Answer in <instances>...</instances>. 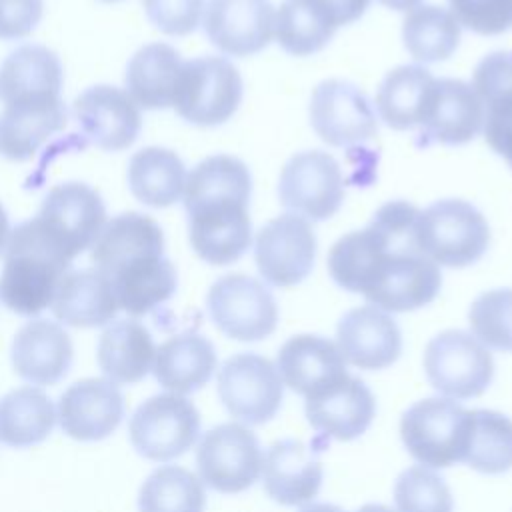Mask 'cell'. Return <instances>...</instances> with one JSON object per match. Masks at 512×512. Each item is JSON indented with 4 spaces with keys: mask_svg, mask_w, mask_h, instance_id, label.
I'll return each instance as SVG.
<instances>
[{
    "mask_svg": "<svg viewBox=\"0 0 512 512\" xmlns=\"http://www.w3.org/2000/svg\"><path fill=\"white\" fill-rule=\"evenodd\" d=\"M250 196V170L236 156L214 154L192 168L182 202L188 238L200 260L228 266L246 254L252 244Z\"/></svg>",
    "mask_w": 512,
    "mask_h": 512,
    "instance_id": "6da1fadb",
    "label": "cell"
},
{
    "mask_svg": "<svg viewBox=\"0 0 512 512\" xmlns=\"http://www.w3.org/2000/svg\"><path fill=\"white\" fill-rule=\"evenodd\" d=\"M90 260L110 280L118 308L134 318L154 312L176 292L162 228L146 214L122 212L108 220L90 246Z\"/></svg>",
    "mask_w": 512,
    "mask_h": 512,
    "instance_id": "7a4b0ae2",
    "label": "cell"
},
{
    "mask_svg": "<svg viewBox=\"0 0 512 512\" xmlns=\"http://www.w3.org/2000/svg\"><path fill=\"white\" fill-rule=\"evenodd\" d=\"M418 208L406 200L382 204L374 216L388 228L390 240L362 296L384 312H412L430 304L442 286L440 266L414 242Z\"/></svg>",
    "mask_w": 512,
    "mask_h": 512,
    "instance_id": "3957f363",
    "label": "cell"
},
{
    "mask_svg": "<svg viewBox=\"0 0 512 512\" xmlns=\"http://www.w3.org/2000/svg\"><path fill=\"white\" fill-rule=\"evenodd\" d=\"M70 262L56 254L32 228L20 222L4 248L0 272V300L20 316H38L54 298L56 286L68 272Z\"/></svg>",
    "mask_w": 512,
    "mask_h": 512,
    "instance_id": "277c9868",
    "label": "cell"
},
{
    "mask_svg": "<svg viewBox=\"0 0 512 512\" xmlns=\"http://www.w3.org/2000/svg\"><path fill=\"white\" fill-rule=\"evenodd\" d=\"M414 242L436 266L466 268L488 250L490 226L470 202L444 198L418 212Z\"/></svg>",
    "mask_w": 512,
    "mask_h": 512,
    "instance_id": "5b68a950",
    "label": "cell"
},
{
    "mask_svg": "<svg viewBox=\"0 0 512 512\" xmlns=\"http://www.w3.org/2000/svg\"><path fill=\"white\" fill-rule=\"evenodd\" d=\"M30 222L44 242L72 264L98 238L106 224V208L92 186L62 182L48 190Z\"/></svg>",
    "mask_w": 512,
    "mask_h": 512,
    "instance_id": "8992f818",
    "label": "cell"
},
{
    "mask_svg": "<svg viewBox=\"0 0 512 512\" xmlns=\"http://www.w3.org/2000/svg\"><path fill=\"white\" fill-rule=\"evenodd\" d=\"M240 72L222 56L186 60L180 68L172 108L194 126H220L242 102Z\"/></svg>",
    "mask_w": 512,
    "mask_h": 512,
    "instance_id": "52a82bcc",
    "label": "cell"
},
{
    "mask_svg": "<svg viewBox=\"0 0 512 512\" xmlns=\"http://www.w3.org/2000/svg\"><path fill=\"white\" fill-rule=\"evenodd\" d=\"M468 428L470 410L448 398L418 400L400 418V436L408 454L430 468L462 462Z\"/></svg>",
    "mask_w": 512,
    "mask_h": 512,
    "instance_id": "ba28073f",
    "label": "cell"
},
{
    "mask_svg": "<svg viewBox=\"0 0 512 512\" xmlns=\"http://www.w3.org/2000/svg\"><path fill=\"white\" fill-rule=\"evenodd\" d=\"M424 372L430 386L454 400L476 398L494 380L490 350L466 330H444L424 350Z\"/></svg>",
    "mask_w": 512,
    "mask_h": 512,
    "instance_id": "9c48e42d",
    "label": "cell"
},
{
    "mask_svg": "<svg viewBox=\"0 0 512 512\" xmlns=\"http://www.w3.org/2000/svg\"><path fill=\"white\" fill-rule=\"evenodd\" d=\"M200 434V414L180 394H156L144 400L128 422L134 450L154 462H170L188 452Z\"/></svg>",
    "mask_w": 512,
    "mask_h": 512,
    "instance_id": "30bf717a",
    "label": "cell"
},
{
    "mask_svg": "<svg viewBox=\"0 0 512 512\" xmlns=\"http://www.w3.org/2000/svg\"><path fill=\"white\" fill-rule=\"evenodd\" d=\"M206 308L214 326L238 342L264 340L278 324V304L272 292L248 274L218 278L208 290Z\"/></svg>",
    "mask_w": 512,
    "mask_h": 512,
    "instance_id": "8fae6325",
    "label": "cell"
},
{
    "mask_svg": "<svg viewBox=\"0 0 512 512\" xmlns=\"http://www.w3.org/2000/svg\"><path fill=\"white\" fill-rule=\"evenodd\" d=\"M196 468L208 488L222 494L244 492L258 480L262 468L260 442L242 424H218L200 438Z\"/></svg>",
    "mask_w": 512,
    "mask_h": 512,
    "instance_id": "7c38bea8",
    "label": "cell"
},
{
    "mask_svg": "<svg viewBox=\"0 0 512 512\" xmlns=\"http://www.w3.org/2000/svg\"><path fill=\"white\" fill-rule=\"evenodd\" d=\"M278 198L284 208L304 220L332 218L344 200V176L336 158L322 150L294 154L282 168Z\"/></svg>",
    "mask_w": 512,
    "mask_h": 512,
    "instance_id": "4fadbf2b",
    "label": "cell"
},
{
    "mask_svg": "<svg viewBox=\"0 0 512 512\" xmlns=\"http://www.w3.org/2000/svg\"><path fill=\"white\" fill-rule=\"evenodd\" d=\"M218 396L230 416L258 426L278 414L284 398V382L268 358L254 352H240L220 366Z\"/></svg>",
    "mask_w": 512,
    "mask_h": 512,
    "instance_id": "5bb4252c",
    "label": "cell"
},
{
    "mask_svg": "<svg viewBox=\"0 0 512 512\" xmlns=\"http://www.w3.org/2000/svg\"><path fill=\"white\" fill-rule=\"evenodd\" d=\"M254 260L264 282L276 288L296 286L314 268L316 234L302 216L280 214L258 230Z\"/></svg>",
    "mask_w": 512,
    "mask_h": 512,
    "instance_id": "9a60e30c",
    "label": "cell"
},
{
    "mask_svg": "<svg viewBox=\"0 0 512 512\" xmlns=\"http://www.w3.org/2000/svg\"><path fill=\"white\" fill-rule=\"evenodd\" d=\"M308 114L320 140L334 148L364 144L378 132L376 112L366 94L340 78L322 80L314 88Z\"/></svg>",
    "mask_w": 512,
    "mask_h": 512,
    "instance_id": "2e32d148",
    "label": "cell"
},
{
    "mask_svg": "<svg viewBox=\"0 0 512 512\" xmlns=\"http://www.w3.org/2000/svg\"><path fill=\"white\" fill-rule=\"evenodd\" d=\"M328 440L314 436L310 446L284 438L268 446L262 456V484L266 494L282 506H302L316 498L322 486V464L318 454Z\"/></svg>",
    "mask_w": 512,
    "mask_h": 512,
    "instance_id": "e0dca14e",
    "label": "cell"
},
{
    "mask_svg": "<svg viewBox=\"0 0 512 512\" xmlns=\"http://www.w3.org/2000/svg\"><path fill=\"white\" fill-rule=\"evenodd\" d=\"M2 104L0 154L8 160H30L52 134L66 126L60 92H26Z\"/></svg>",
    "mask_w": 512,
    "mask_h": 512,
    "instance_id": "ac0fdd59",
    "label": "cell"
},
{
    "mask_svg": "<svg viewBox=\"0 0 512 512\" xmlns=\"http://www.w3.org/2000/svg\"><path fill=\"white\" fill-rule=\"evenodd\" d=\"M482 124L484 106L472 84L458 78H434L418 124L426 144H466L482 130Z\"/></svg>",
    "mask_w": 512,
    "mask_h": 512,
    "instance_id": "d6986e66",
    "label": "cell"
},
{
    "mask_svg": "<svg viewBox=\"0 0 512 512\" xmlns=\"http://www.w3.org/2000/svg\"><path fill=\"white\" fill-rule=\"evenodd\" d=\"M72 114L84 136L106 152L132 146L142 128L136 102L122 88L98 84L84 90L72 104Z\"/></svg>",
    "mask_w": 512,
    "mask_h": 512,
    "instance_id": "ffe728a7",
    "label": "cell"
},
{
    "mask_svg": "<svg viewBox=\"0 0 512 512\" xmlns=\"http://www.w3.org/2000/svg\"><path fill=\"white\" fill-rule=\"evenodd\" d=\"M202 16L208 40L228 56L258 54L274 36L276 12L270 0H210Z\"/></svg>",
    "mask_w": 512,
    "mask_h": 512,
    "instance_id": "44dd1931",
    "label": "cell"
},
{
    "mask_svg": "<svg viewBox=\"0 0 512 512\" xmlns=\"http://www.w3.org/2000/svg\"><path fill=\"white\" fill-rule=\"evenodd\" d=\"M304 412L318 436L348 442L368 430L376 414V400L364 380L346 374L306 396Z\"/></svg>",
    "mask_w": 512,
    "mask_h": 512,
    "instance_id": "7402d4cb",
    "label": "cell"
},
{
    "mask_svg": "<svg viewBox=\"0 0 512 512\" xmlns=\"http://www.w3.org/2000/svg\"><path fill=\"white\" fill-rule=\"evenodd\" d=\"M56 418L66 436L94 442L110 436L124 418V398L106 378H84L70 384L60 400Z\"/></svg>",
    "mask_w": 512,
    "mask_h": 512,
    "instance_id": "603a6c76",
    "label": "cell"
},
{
    "mask_svg": "<svg viewBox=\"0 0 512 512\" xmlns=\"http://www.w3.org/2000/svg\"><path fill=\"white\" fill-rule=\"evenodd\" d=\"M336 340L344 360L360 370L388 368L402 352L396 320L372 304L348 310L336 326Z\"/></svg>",
    "mask_w": 512,
    "mask_h": 512,
    "instance_id": "cb8c5ba5",
    "label": "cell"
},
{
    "mask_svg": "<svg viewBox=\"0 0 512 512\" xmlns=\"http://www.w3.org/2000/svg\"><path fill=\"white\" fill-rule=\"evenodd\" d=\"M10 358L14 372L22 380L52 386L68 374L74 348L68 332L58 322L36 318L16 332Z\"/></svg>",
    "mask_w": 512,
    "mask_h": 512,
    "instance_id": "d4e9b609",
    "label": "cell"
},
{
    "mask_svg": "<svg viewBox=\"0 0 512 512\" xmlns=\"http://www.w3.org/2000/svg\"><path fill=\"white\" fill-rule=\"evenodd\" d=\"M276 370L282 382L304 398L348 374L338 344L318 334L288 338L278 350Z\"/></svg>",
    "mask_w": 512,
    "mask_h": 512,
    "instance_id": "484cf974",
    "label": "cell"
},
{
    "mask_svg": "<svg viewBox=\"0 0 512 512\" xmlns=\"http://www.w3.org/2000/svg\"><path fill=\"white\" fill-rule=\"evenodd\" d=\"M472 88L484 106V140L512 168V52L484 56L472 72Z\"/></svg>",
    "mask_w": 512,
    "mask_h": 512,
    "instance_id": "4316f807",
    "label": "cell"
},
{
    "mask_svg": "<svg viewBox=\"0 0 512 512\" xmlns=\"http://www.w3.org/2000/svg\"><path fill=\"white\" fill-rule=\"evenodd\" d=\"M56 320L74 328H96L116 318L118 302L110 280L96 268L68 270L52 298Z\"/></svg>",
    "mask_w": 512,
    "mask_h": 512,
    "instance_id": "83f0119b",
    "label": "cell"
},
{
    "mask_svg": "<svg viewBox=\"0 0 512 512\" xmlns=\"http://www.w3.org/2000/svg\"><path fill=\"white\" fill-rule=\"evenodd\" d=\"M218 364L214 344L198 332H182L156 348L152 372L172 394H192L212 378Z\"/></svg>",
    "mask_w": 512,
    "mask_h": 512,
    "instance_id": "f1b7e54d",
    "label": "cell"
},
{
    "mask_svg": "<svg viewBox=\"0 0 512 512\" xmlns=\"http://www.w3.org/2000/svg\"><path fill=\"white\" fill-rule=\"evenodd\" d=\"M156 346L152 334L134 318L110 322L98 340V366L114 384L140 382L154 364Z\"/></svg>",
    "mask_w": 512,
    "mask_h": 512,
    "instance_id": "f546056e",
    "label": "cell"
},
{
    "mask_svg": "<svg viewBox=\"0 0 512 512\" xmlns=\"http://www.w3.org/2000/svg\"><path fill=\"white\" fill-rule=\"evenodd\" d=\"M184 60L180 52L166 42L142 46L126 66V92L144 110H164L172 106L176 82Z\"/></svg>",
    "mask_w": 512,
    "mask_h": 512,
    "instance_id": "4dcf8cb0",
    "label": "cell"
},
{
    "mask_svg": "<svg viewBox=\"0 0 512 512\" xmlns=\"http://www.w3.org/2000/svg\"><path fill=\"white\" fill-rule=\"evenodd\" d=\"M328 0H284L274 16V38L292 56L320 52L340 28Z\"/></svg>",
    "mask_w": 512,
    "mask_h": 512,
    "instance_id": "1f68e13d",
    "label": "cell"
},
{
    "mask_svg": "<svg viewBox=\"0 0 512 512\" xmlns=\"http://www.w3.org/2000/svg\"><path fill=\"white\" fill-rule=\"evenodd\" d=\"M128 186L134 198L152 208H166L180 200L186 184L182 158L162 146H146L128 162Z\"/></svg>",
    "mask_w": 512,
    "mask_h": 512,
    "instance_id": "d6a6232c",
    "label": "cell"
},
{
    "mask_svg": "<svg viewBox=\"0 0 512 512\" xmlns=\"http://www.w3.org/2000/svg\"><path fill=\"white\" fill-rule=\"evenodd\" d=\"M56 422L52 400L34 386H22L0 398V442L28 448L44 442Z\"/></svg>",
    "mask_w": 512,
    "mask_h": 512,
    "instance_id": "836d02e7",
    "label": "cell"
},
{
    "mask_svg": "<svg viewBox=\"0 0 512 512\" xmlns=\"http://www.w3.org/2000/svg\"><path fill=\"white\" fill-rule=\"evenodd\" d=\"M432 82L434 76L418 64H404L390 70L376 92L380 120L392 130L416 128Z\"/></svg>",
    "mask_w": 512,
    "mask_h": 512,
    "instance_id": "e575fe53",
    "label": "cell"
},
{
    "mask_svg": "<svg viewBox=\"0 0 512 512\" xmlns=\"http://www.w3.org/2000/svg\"><path fill=\"white\" fill-rule=\"evenodd\" d=\"M460 28L450 10L436 4H418L402 22L404 48L416 62H442L456 52Z\"/></svg>",
    "mask_w": 512,
    "mask_h": 512,
    "instance_id": "d590c367",
    "label": "cell"
},
{
    "mask_svg": "<svg viewBox=\"0 0 512 512\" xmlns=\"http://www.w3.org/2000/svg\"><path fill=\"white\" fill-rule=\"evenodd\" d=\"M480 474H504L512 468V418L496 410H470L464 458Z\"/></svg>",
    "mask_w": 512,
    "mask_h": 512,
    "instance_id": "8d00e7d4",
    "label": "cell"
},
{
    "mask_svg": "<svg viewBox=\"0 0 512 512\" xmlns=\"http://www.w3.org/2000/svg\"><path fill=\"white\" fill-rule=\"evenodd\" d=\"M206 492L202 480L182 466H160L140 486V512H204Z\"/></svg>",
    "mask_w": 512,
    "mask_h": 512,
    "instance_id": "74e56055",
    "label": "cell"
},
{
    "mask_svg": "<svg viewBox=\"0 0 512 512\" xmlns=\"http://www.w3.org/2000/svg\"><path fill=\"white\" fill-rule=\"evenodd\" d=\"M470 330L486 348L512 352V288L482 292L468 310Z\"/></svg>",
    "mask_w": 512,
    "mask_h": 512,
    "instance_id": "f35d334b",
    "label": "cell"
},
{
    "mask_svg": "<svg viewBox=\"0 0 512 512\" xmlns=\"http://www.w3.org/2000/svg\"><path fill=\"white\" fill-rule=\"evenodd\" d=\"M394 502L398 512H454L448 484L426 466H410L398 474Z\"/></svg>",
    "mask_w": 512,
    "mask_h": 512,
    "instance_id": "ab89813d",
    "label": "cell"
},
{
    "mask_svg": "<svg viewBox=\"0 0 512 512\" xmlns=\"http://www.w3.org/2000/svg\"><path fill=\"white\" fill-rule=\"evenodd\" d=\"M460 26L480 34L498 36L512 28V0H448Z\"/></svg>",
    "mask_w": 512,
    "mask_h": 512,
    "instance_id": "60d3db41",
    "label": "cell"
},
{
    "mask_svg": "<svg viewBox=\"0 0 512 512\" xmlns=\"http://www.w3.org/2000/svg\"><path fill=\"white\" fill-rule=\"evenodd\" d=\"M150 24L168 36L192 34L204 14V0H142Z\"/></svg>",
    "mask_w": 512,
    "mask_h": 512,
    "instance_id": "b9f144b4",
    "label": "cell"
},
{
    "mask_svg": "<svg viewBox=\"0 0 512 512\" xmlns=\"http://www.w3.org/2000/svg\"><path fill=\"white\" fill-rule=\"evenodd\" d=\"M44 14V0H0V40L32 34Z\"/></svg>",
    "mask_w": 512,
    "mask_h": 512,
    "instance_id": "7bdbcfd3",
    "label": "cell"
},
{
    "mask_svg": "<svg viewBox=\"0 0 512 512\" xmlns=\"http://www.w3.org/2000/svg\"><path fill=\"white\" fill-rule=\"evenodd\" d=\"M328 4L334 8L340 24H352L356 22L368 8L370 0H328Z\"/></svg>",
    "mask_w": 512,
    "mask_h": 512,
    "instance_id": "ee69618b",
    "label": "cell"
},
{
    "mask_svg": "<svg viewBox=\"0 0 512 512\" xmlns=\"http://www.w3.org/2000/svg\"><path fill=\"white\" fill-rule=\"evenodd\" d=\"M10 222H8V214L4 210V206L0 204V252H4L8 238H10Z\"/></svg>",
    "mask_w": 512,
    "mask_h": 512,
    "instance_id": "f6af8a7d",
    "label": "cell"
},
{
    "mask_svg": "<svg viewBox=\"0 0 512 512\" xmlns=\"http://www.w3.org/2000/svg\"><path fill=\"white\" fill-rule=\"evenodd\" d=\"M380 4L398 10V12H410L412 8H416L420 4V0H378Z\"/></svg>",
    "mask_w": 512,
    "mask_h": 512,
    "instance_id": "bcb514c9",
    "label": "cell"
},
{
    "mask_svg": "<svg viewBox=\"0 0 512 512\" xmlns=\"http://www.w3.org/2000/svg\"><path fill=\"white\" fill-rule=\"evenodd\" d=\"M300 512H344L342 508L334 506V504H326V502H312L304 508H300Z\"/></svg>",
    "mask_w": 512,
    "mask_h": 512,
    "instance_id": "7dc6e473",
    "label": "cell"
},
{
    "mask_svg": "<svg viewBox=\"0 0 512 512\" xmlns=\"http://www.w3.org/2000/svg\"><path fill=\"white\" fill-rule=\"evenodd\" d=\"M358 512H394V510L384 504H364Z\"/></svg>",
    "mask_w": 512,
    "mask_h": 512,
    "instance_id": "c3c4849f",
    "label": "cell"
},
{
    "mask_svg": "<svg viewBox=\"0 0 512 512\" xmlns=\"http://www.w3.org/2000/svg\"><path fill=\"white\" fill-rule=\"evenodd\" d=\"M102 2H118V0H102Z\"/></svg>",
    "mask_w": 512,
    "mask_h": 512,
    "instance_id": "681fc988",
    "label": "cell"
}]
</instances>
